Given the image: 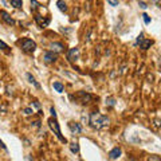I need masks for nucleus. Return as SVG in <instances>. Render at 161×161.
<instances>
[{
    "mask_svg": "<svg viewBox=\"0 0 161 161\" xmlns=\"http://www.w3.org/2000/svg\"><path fill=\"white\" fill-rule=\"evenodd\" d=\"M110 124V120L109 117L101 114L98 111H94L90 114V126L97 129V130H101V129H105L109 126Z\"/></svg>",
    "mask_w": 161,
    "mask_h": 161,
    "instance_id": "obj_1",
    "label": "nucleus"
},
{
    "mask_svg": "<svg viewBox=\"0 0 161 161\" xmlns=\"http://www.w3.org/2000/svg\"><path fill=\"white\" fill-rule=\"evenodd\" d=\"M20 48L26 52V54H32L36 50V43L32 39H23L20 42Z\"/></svg>",
    "mask_w": 161,
    "mask_h": 161,
    "instance_id": "obj_2",
    "label": "nucleus"
},
{
    "mask_svg": "<svg viewBox=\"0 0 161 161\" xmlns=\"http://www.w3.org/2000/svg\"><path fill=\"white\" fill-rule=\"evenodd\" d=\"M48 125H50V128L55 132L56 137H58V138H59L60 141H62V142H67V140L64 138V137L62 136V133H60L59 124H58V121H56V118H50V120H48Z\"/></svg>",
    "mask_w": 161,
    "mask_h": 161,
    "instance_id": "obj_3",
    "label": "nucleus"
},
{
    "mask_svg": "<svg viewBox=\"0 0 161 161\" xmlns=\"http://www.w3.org/2000/svg\"><path fill=\"white\" fill-rule=\"evenodd\" d=\"M56 59H58V55L54 54V52H51V51H47L43 54V60L46 63H54Z\"/></svg>",
    "mask_w": 161,
    "mask_h": 161,
    "instance_id": "obj_4",
    "label": "nucleus"
},
{
    "mask_svg": "<svg viewBox=\"0 0 161 161\" xmlns=\"http://www.w3.org/2000/svg\"><path fill=\"white\" fill-rule=\"evenodd\" d=\"M78 56H79V48L74 47V48H70V50H68L67 59L70 60V62H74V60H76V59H78Z\"/></svg>",
    "mask_w": 161,
    "mask_h": 161,
    "instance_id": "obj_5",
    "label": "nucleus"
},
{
    "mask_svg": "<svg viewBox=\"0 0 161 161\" xmlns=\"http://www.w3.org/2000/svg\"><path fill=\"white\" fill-rule=\"evenodd\" d=\"M63 44L62 43H59V42H54V43H51L50 44V51L51 52H54V54H58V52H60L63 50Z\"/></svg>",
    "mask_w": 161,
    "mask_h": 161,
    "instance_id": "obj_6",
    "label": "nucleus"
},
{
    "mask_svg": "<svg viewBox=\"0 0 161 161\" xmlns=\"http://www.w3.org/2000/svg\"><path fill=\"white\" fill-rule=\"evenodd\" d=\"M68 128H70V130L72 134H78V133L82 132V128H80L79 124L76 122H68Z\"/></svg>",
    "mask_w": 161,
    "mask_h": 161,
    "instance_id": "obj_7",
    "label": "nucleus"
},
{
    "mask_svg": "<svg viewBox=\"0 0 161 161\" xmlns=\"http://www.w3.org/2000/svg\"><path fill=\"white\" fill-rule=\"evenodd\" d=\"M35 22L38 23L40 27H47L48 23H50V19H44L40 15H35Z\"/></svg>",
    "mask_w": 161,
    "mask_h": 161,
    "instance_id": "obj_8",
    "label": "nucleus"
},
{
    "mask_svg": "<svg viewBox=\"0 0 161 161\" xmlns=\"http://www.w3.org/2000/svg\"><path fill=\"white\" fill-rule=\"evenodd\" d=\"M121 153H122L121 148H114V149H111V150L109 152V157H110L111 160H115V159H118V157L121 156Z\"/></svg>",
    "mask_w": 161,
    "mask_h": 161,
    "instance_id": "obj_9",
    "label": "nucleus"
},
{
    "mask_svg": "<svg viewBox=\"0 0 161 161\" xmlns=\"http://www.w3.org/2000/svg\"><path fill=\"white\" fill-rule=\"evenodd\" d=\"M78 97H80V98H82V103H89V102H90V101L93 99V95L87 94V93H85V91H79V93H78Z\"/></svg>",
    "mask_w": 161,
    "mask_h": 161,
    "instance_id": "obj_10",
    "label": "nucleus"
},
{
    "mask_svg": "<svg viewBox=\"0 0 161 161\" xmlns=\"http://www.w3.org/2000/svg\"><path fill=\"white\" fill-rule=\"evenodd\" d=\"M0 16H2V18H3V20H4V22H6L7 24H14V23H15V20L12 19L11 16L8 15L6 11H0Z\"/></svg>",
    "mask_w": 161,
    "mask_h": 161,
    "instance_id": "obj_11",
    "label": "nucleus"
},
{
    "mask_svg": "<svg viewBox=\"0 0 161 161\" xmlns=\"http://www.w3.org/2000/svg\"><path fill=\"white\" fill-rule=\"evenodd\" d=\"M152 44H153L152 40H149V39H144L142 42L140 43V46H141V48H142V50H148V48L150 47Z\"/></svg>",
    "mask_w": 161,
    "mask_h": 161,
    "instance_id": "obj_12",
    "label": "nucleus"
},
{
    "mask_svg": "<svg viewBox=\"0 0 161 161\" xmlns=\"http://www.w3.org/2000/svg\"><path fill=\"white\" fill-rule=\"evenodd\" d=\"M52 87H54L58 93H63V89H64L63 85L60 83V82H54V83H52Z\"/></svg>",
    "mask_w": 161,
    "mask_h": 161,
    "instance_id": "obj_13",
    "label": "nucleus"
},
{
    "mask_svg": "<svg viewBox=\"0 0 161 161\" xmlns=\"http://www.w3.org/2000/svg\"><path fill=\"white\" fill-rule=\"evenodd\" d=\"M56 6H58V8L62 12H64V11H67V6H66V3L64 2H62V0H59V2H56Z\"/></svg>",
    "mask_w": 161,
    "mask_h": 161,
    "instance_id": "obj_14",
    "label": "nucleus"
},
{
    "mask_svg": "<svg viewBox=\"0 0 161 161\" xmlns=\"http://www.w3.org/2000/svg\"><path fill=\"white\" fill-rule=\"evenodd\" d=\"M27 78H28V82H30V83H32L35 87H38V89L40 87V85H39L38 82H36V80H35V78H34V76H32L31 74H27Z\"/></svg>",
    "mask_w": 161,
    "mask_h": 161,
    "instance_id": "obj_15",
    "label": "nucleus"
},
{
    "mask_svg": "<svg viewBox=\"0 0 161 161\" xmlns=\"http://www.w3.org/2000/svg\"><path fill=\"white\" fill-rule=\"evenodd\" d=\"M11 6L15 7V8H22L23 2L22 0H11Z\"/></svg>",
    "mask_w": 161,
    "mask_h": 161,
    "instance_id": "obj_16",
    "label": "nucleus"
},
{
    "mask_svg": "<svg viewBox=\"0 0 161 161\" xmlns=\"http://www.w3.org/2000/svg\"><path fill=\"white\" fill-rule=\"evenodd\" d=\"M70 150H71L72 153H78V152H79V145L76 144V142H72V144L70 145Z\"/></svg>",
    "mask_w": 161,
    "mask_h": 161,
    "instance_id": "obj_17",
    "label": "nucleus"
},
{
    "mask_svg": "<svg viewBox=\"0 0 161 161\" xmlns=\"http://www.w3.org/2000/svg\"><path fill=\"white\" fill-rule=\"evenodd\" d=\"M38 7H39V3L36 2V0H31V8L32 10H36Z\"/></svg>",
    "mask_w": 161,
    "mask_h": 161,
    "instance_id": "obj_18",
    "label": "nucleus"
},
{
    "mask_svg": "<svg viewBox=\"0 0 161 161\" xmlns=\"http://www.w3.org/2000/svg\"><path fill=\"white\" fill-rule=\"evenodd\" d=\"M142 18H144V22H145V24H149V23H150V18H149V15L144 14V15H142Z\"/></svg>",
    "mask_w": 161,
    "mask_h": 161,
    "instance_id": "obj_19",
    "label": "nucleus"
},
{
    "mask_svg": "<svg viewBox=\"0 0 161 161\" xmlns=\"http://www.w3.org/2000/svg\"><path fill=\"white\" fill-rule=\"evenodd\" d=\"M0 48H2V50H6V51H7V50H8V48H10V47H8L7 44L3 42V40H0Z\"/></svg>",
    "mask_w": 161,
    "mask_h": 161,
    "instance_id": "obj_20",
    "label": "nucleus"
},
{
    "mask_svg": "<svg viewBox=\"0 0 161 161\" xmlns=\"http://www.w3.org/2000/svg\"><path fill=\"white\" fill-rule=\"evenodd\" d=\"M106 105H109V106H114V105H115L114 99H113V98H109V99H106Z\"/></svg>",
    "mask_w": 161,
    "mask_h": 161,
    "instance_id": "obj_21",
    "label": "nucleus"
},
{
    "mask_svg": "<svg viewBox=\"0 0 161 161\" xmlns=\"http://www.w3.org/2000/svg\"><path fill=\"white\" fill-rule=\"evenodd\" d=\"M149 161H161V159L159 156H150V159H149Z\"/></svg>",
    "mask_w": 161,
    "mask_h": 161,
    "instance_id": "obj_22",
    "label": "nucleus"
},
{
    "mask_svg": "<svg viewBox=\"0 0 161 161\" xmlns=\"http://www.w3.org/2000/svg\"><path fill=\"white\" fill-rule=\"evenodd\" d=\"M142 40H144V34H140L138 35V38H137V43H141V42H142Z\"/></svg>",
    "mask_w": 161,
    "mask_h": 161,
    "instance_id": "obj_23",
    "label": "nucleus"
},
{
    "mask_svg": "<svg viewBox=\"0 0 161 161\" xmlns=\"http://www.w3.org/2000/svg\"><path fill=\"white\" fill-rule=\"evenodd\" d=\"M110 6H113V7H115V6H118V2H114V0H109L107 2Z\"/></svg>",
    "mask_w": 161,
    "mask_h": 161,
    "instance_id": "obj_24",
    "label": "nucleus"
},
{
    "mask_svg": "<svg viewBox=\"0 0 161 161\" xmlns=\"http://www.w3.org/2000/svg\"><path fill=\"white\" fill-rule=\"evenodd\" d=\"M138 6H140L141 8H144V10L148 7V6H146V3H145V2H138Z\"/></svg>",
    "mask_w": 161,
    "mask_h": 161,
    "instance_id": "obj_25",
    "label": "nucleus"
},
{
    "mask_svg": "<svg viewBox=\"0 0 161 161\" xmlns=\"http://www.w3.org/2000/svg\"><path fill=\"white\" fill-rule=\"evenodd\" d=\"M24 113H26V114H32L34 111H32L30 107H27V109H24Z\"/></svg>",
    "mask_w": 161,
    "mask_h": 161,
    "instance_id": "obj_26",
    "label": "nucleus"
},
{
    "mask_svg": "<svg viewBox=\"0 0 161 161\" xmlns=\"http://www.w3.org/2000/svg\"><path fill=\"white\" fill-rule=\"evenodd\" d=\"M34 106H35L36 109H39V107H40V105H39L38 102H34Z\"/></svg>",
    "mask_w": 161,
    "mask_h": 161,
    "instance_id": "obj_27",
    "label": "nucleus"
},
{
    "mask_svg": "<svg viewBox=\"0 0 161 161\" xmlns=\"http://www.w3.org/2000/svg\"><path fill=\"white\" fill-rule=\"evenodd\" d=\"M0 146H2L3 149H7V148H6V145H4V144H3V141H0Z\"/></svg>",
    "mask_w": 161,
    "mask_h": 161,
    "instance_id": "obj_28",
    "label": "nucleus"
}]
</instances>
